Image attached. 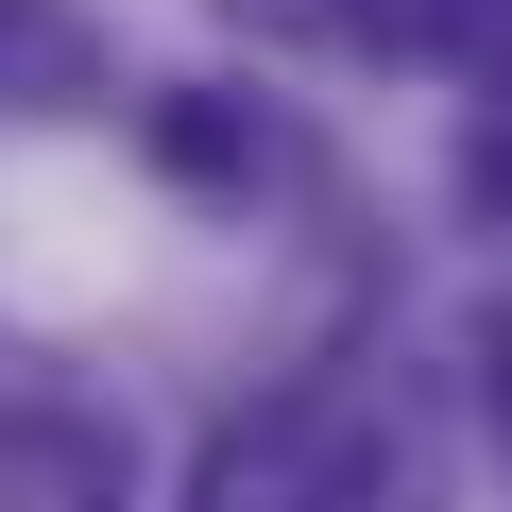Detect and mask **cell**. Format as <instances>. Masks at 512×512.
Returning <instances> with one entry per match:
<instances>
[{
  "label": "cell",
  "mask_w": 512,
  "mask_h": 512,
  "mask_svg": "<svg viewBox=\"0 0 512 512\" xmlns=\"http://www.w3.org/2000/svg\"><path fill=\"white\" fill-rule=\"evenodd\" d=\"M188 512H410V461L342 410V393H256L205 427Z\"/></svg>",
  "instance_id": "1"
},
{
  "label": "cell",
  "mask_w": 512,
  "mask_h": 512,
  "mask_svg": "<svg viewBox=\"0 0 512 512\" xmlns=\"http://www.w3.org/2000/svg\"><path fill=\"white\" fill-rule=\"evenodd\" d=\"M103 86H120V52L86 0H0V120H86Z\"/></svg>",
  "instance_id": "2"
},
{
  "label": "cell",
  "mask_w": 512,
  "mask_h": 512,
  "mask_svg": "<svg viewBox=\"0 0 512 512\" xmlns=\"http://www.w3.org/2000/svg\"><path fill=\"white\" fill-rule=\"evenodd\" d=\"M325 35H342V52H393V69H461V86H478L495 0H325Z\"/></svg>",
  "instance_id": "3"
},
{
  "label": "cell",
  "mask_w": 512,
  "mask_h": 512,
  "mask_svg": "<svg viewBox=\"0 0 512 512\" xmlns=\"http://www.w3.org/2000/svg\"><path fill=\"white\" fill-rule=\"evenodd\" d=\"M154 154H171L188 188H222V205H239L256 171H274V137H256V103H222V86H171V103H154Z\"/></svg>",
  "instance_id": "4"
},
{
  "label": "cell",
  "mask_w": 512,
  "mask_h": 512,
  "mask_svg": "<svg viewBox=\"0 0 512 512\" xmlns=\"http://www.w3.org/2000/svg\"><path fill=\"white\" fill-rule=\"evenodd\" d=\"M461 222L512 239V103H478V137H461Z\"/></svg>",
  "instance_id": "5"
},
{
  "label": "cell",
  "mask_w": 512,
  "mask_h": 512,
  "mask_svg": "<svg viewBox=\"0 0 512 512\" xmlns=\"http://www.w3.org/2000/svg\"><path fill=\"white\" fill-rule=\"evenodd\" d=\"M478 410H495V427H512V291H495V308H478Z\"/></svg>",
  "instance_id": "6"
},
{
  "label": "cell",
  "mask_w": 512,
  "mask_h": 512,
  "mask_svg": "<svg viewBox=\"0 0 512 512\" xmlns=\"http://www.w3.org/2000/svg\"><path fill=\"white\" fill-rule=\"evenodd\" d=\"M222 35H325V0H205Z\"/></svg>",
  "instance_id": "7"
}]
</instances>
